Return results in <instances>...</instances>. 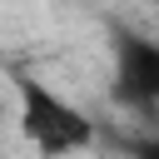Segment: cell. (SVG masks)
I'll return each instance as SVG.
<instances>
[{"mask_svg": "<svg viewBox=\"0 0 159 159\" xmlns=\"http://www.w3.org/2000/svg\"><path fill=\"white\" fill-rule=\"evenodd\" d=\"M15 80V109H20V134L40 159H70L94 144V119L70 104L60 89H50L35 75H10Z\"/></svg>", "mask_w": 159, "mask_h": 159, "instance_id": "1", "label": "cell"}, {"mask_svg": "<svg viewBox=\"0 0 159 159\" xmlns=\"http://www.w3.org/2000/svg\"><path fill=\"white\" fill-rule=\"evenodd\" d=\"M134 159H159V134L139 139V144H134Z\"/></svg>", "mask_w": 159, "mask_h": 159, "instance_id": "3", "label": "cell"}, {"mask_svg": "<svg viewBox=\"0 0 159 159\" xmlns=\"http://www.w3.org/2000/svg\"><path fill=\"white\" fill-rule=\"evenodd\" d=\"M114 99L129 109H159V40L114 30Z\"/></svg>", "mask_w": 159, "mask_h": 159, "instance_id": "2", "label": "cell"}]
</instances>
